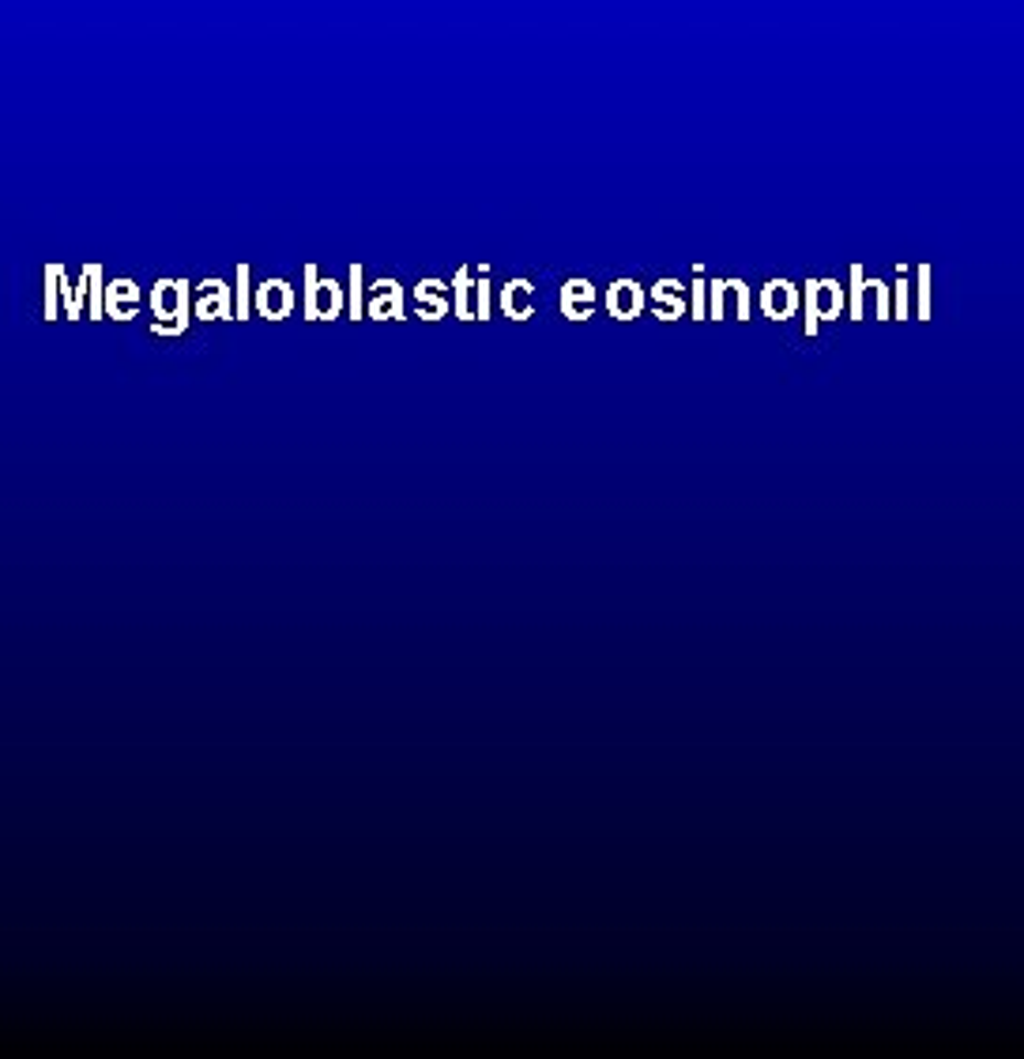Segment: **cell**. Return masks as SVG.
<instances>
[{"mask_svg": "<svg viewBox=\"0 0 1024 1059\" xmlns=\"http://www.w3.org/2000/svg\"><path fill=\"white\" fill-rule=\"evenodd\" d=\"M693 321H704L708 309H704V279H693Z\"/></svg>", "mask_w": 1024, "mask_h": 1059, "instance_id": "obj_19", "label": "cell"}, {"mask_svg": "<svg viewBox=\"0 0 1024 1059\" xmlns=\"http://www.w3.org/2000/svg\"><path fill=\"white\" fill-rule=\"evenodd\" d=\"M727 290L735 295V317L746 325L749 317H754V306H749V303H754V295H749V283L746 279H727Z\"/></svg>", "mask_w": 1024, "mask_h": 1059, "instance_id": "obj_17", "label": "cell"}, {"mask_svg": "<svg viewBox=\"0 0 1024 1059\" xmlns=\"http://www.w3.org/2000/svg\"><path fill=\"white\" fill-rule=\"evenodd\" d=\"M761 317L765 321H772V325H788L794 314H799V306H802V290L794 287L791 279H783V276H776V279H768L765 287H761Z\"/></svg>", "mask_w": 1024, "mask_h": 1059, "instance_id": "obj_7", "label": "cell"}, {"mask_svg": "<svg viewBox=\"0 0 1024 1059\" xmlns=\"http://www.w3.org/2000/svg\"><path fill=\"white\" fill-rule=\"evenodd\" d=\"M893 317L896 321H908L911 317V283H908V276H896V283H893Z\"/></svg>", "mask_w": 1024, "mask_h": 1059, "instance_id": "obj_16", "label": "cell"}, {"mask_svg": "<svg viewBox=\"0 0 1024 1059\" xmlns=\"http://www.w3.org/2000/svg\"><path fill=\"white\" fill-rule=\"evenodd\" d=\"M256 303H260V314L271 317V321H282V317L295 309V290L287 287L282 279H271L260 287V295H256Z\"/></svg>", "mask_w": 1024, "mask_h": 1059, "instance_id": "obj_10", "label": "cell"}, {"mask_svg": "<svg viewBox=\"0 0 1024 1059\" xmlns=\"http://www.w3.org/2000/svg\"><path fill=\"white\" fill-rule=\"evenodd\" d=\"M847 317L852 321H863L866 317V272H863V264H852L847 268Z\"/></svg>", "mask_w": 1024, "mask_h": 1059, "instance_id": "obj_12", "label": "cell"}, {"mask_svg": "<svg viewBox=\"0 0 1024 1059\" xmlns=\"http://www.w3.org/2000/svg\"><path fill=\"white\" fill-rule=\"evenodd\" d=\"M479 272H482V276L474 279V298H471V309H474V321L487 325V321H490V306H493V303H490V298H493V287H490V276H487V272H490L487 264H482Z\"/></svg>", "mask_w": 1024, "mask_h": 1059, "instance_id": "obj_13", "label": "cell"}, {"mask_svg": "<svg viewBox=\"0 0 1024 1059\" xmlns=\"http://www.w3.org/2000/svg\"><path fill=\"white\" fill-rule=\"evenodd\" d=\"M346 309L343 287L332 276H320L317 264H306V321H335Z\"/></svg>", "mask_w": 1024, "mask_h": 1059, "instance_id": "obj_2", "label": "cell"}, {"mask_svg": "<svg viewBox=\"0 0 1024 1059\" xmlns=\"http://www.w3.org/2000/svg\"><path fill=\"white\" fill-rule=\"evenodd\" d=\"M365 317L377 325H388V321H407V290L399 279L392 276H381L370 283V295H365Z\"/></svg>", "mask_w": 1024, "mask_h": 1059, "instance_id": "obj_3", "label": "cell"}, {"mask_svg": "<svg viewBox=\"0 0 1024 1059\" xmlns=\"http://www.w3.org/2000/svg\"><path fill=\"white\" fill-rule=\"evenodd\" d=\"M346 314L351 321H362L365 303H362V264H351V290H346Z\"/></svg>", "mask_w": 1024, "mask_h": 1059, "instance_id": "obj_18", "label": "cell"}, {"mask_svg": "<svg viewBox=\"0 0 1024 1059\" xmlns=\"http://www.w3.org/2000/svg\"><path fill=\"white\" fill-rule=\"evenodd\" d=\"M557 309H562L565 321L573 325H588L591 317L599 314V287L588 276H573L562 283V295H557Z\"/></svg>", "mask_w": 1024, "mask_h": 1059, "instance_id": "obj_5", "label": "cell"}, {"mask_svg": "<svg viewBox=\"0 0 1024 1059\" xmlns=\"http://www.w3.org/2000/svg\"><path fill=\"white\" fill-rule=\"evenodd\" d=\"M599 303H602V309H607L610 321L629 325V321H637V317L644 314V306H648V290L640 287L637 279L621 276V279H610L607 295H602Z\"/></svg>", "mask_w": 1024, "mask_h": 1059, "instance_id": "obj_4", "label": "cell"}, {"mask_svg": "<svg viewBox=\"0 0 1024 1059\" xmlns=\"http://www.w3.org/2000/svg\"><path fill=\"white\" fill-rule=\"evenodd\" d=\"M648 314L655 317L660 325H679L685 314H690V295H685V283L666 276L655 279L652 290H648Z\"/></svg>", "mask_w": 1024, "mask_h": 1059, "instance_id": "obj_6", "label": "cell"}, {"mask_svg": "<svg viewBox=\"0 0 1024 1059\" xmlns=\"http://www.w3.org/2000/svg\"><path fill=\"white\" fill-rule=\"evenodd\" d=\"M471 295H474V272L471 268H456L452 272V317L460 325H471L474 321V309H471Z\"/></svg>", "mask_w": 1024, "mask_h": 1059, "instance_id": "obj_11", "label": "cell"}, {"mask_svg": "<svg viewBox=\"0 0 1024 1059\" xmlns=\"http://www.w3.org/2000/svg\"><path fill=\"white\" fill-rule=\"evenodd\" d=\"M415 314H418V321H426V325H437V321H445V317L452 314V298H448V283L445 279H437V276L418 279Z\"/></svg>", "mask_w": 1024, "mask_h": 1059, "instance_id": "obj_8", "label": "cell"}, {"mask_svg": "<svg viewBox=\"0 0 1024 1059\" xmlns=\"http://www.w3.org/2000/svg\"><path fill=\"white\" fill-rule=\"evenodd\" d=\"M498 306H501V314H505L509 321H516V325L532 321V317H535V283L527 276L509 279L505 287H501V295H498Z\"/></svg>", "mask_w": 1024, "mask_h": 1059, "instance_id": "obj_9", "label": "cell"}, {"mask_svg": "<svg viewBox=\"0 0 1024 1059\" xmlns=\"http://www.w3.org/2000/svg\"><path fill=\"white\" fill-rule=\"evenodd\" d=\"M916 317L930 321V264L916 268Z\"/></svg>", "mask_w": 1024, "mask_h": 1059, "instance_id": "obj_15", "label": "cell"}, {"mask_svg": "<svg viewBox=\"0 0 1024 1059\" xmlns=\"http://www.w3.org/2000/svg\"><path fill=\"white\" fill-rule=\"evenodd\" d=\"M799 309H807V328H802V332H807L810 340L821 332V321L836 325L840 317H844V287H840V279H832V276L807 279L802 283V306Z\"/></svg>", "mask_w": 1024, "mask_h": 1059, "instance_id": "obj_1", "label": "cell"}, {"mask_svg": "<svg viewBox=\"0 0 1024 1059\" xmlns=\"http://www.w3.org/2000/svg\"><path fill=\"white\" fill-rule=\"evenodd\" d=\"M866 290L874 295V321H889L893 317V290L885 279H866Z\"/></svg>", "mask_w": 1024, "mask_h": 1059, "instance_id": "obj_14", "label": "cell"}]
</instances>
